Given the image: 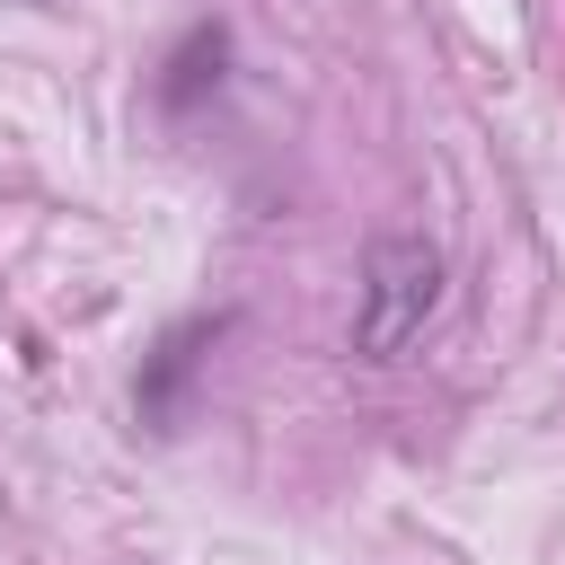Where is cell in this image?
<instances>
[{"label":"cell","instance_id":"obj_1","mask_svg":"<svg viewBox=\"0 0 565 565\" xmlns=\"http://www.w3.org/2000/svg\"><path fill=\"white\" fill-rule=\"evenodd\" d=\"M441 300V247L433 238H371L362 256V309H353V353L397 362Z\"/></svg>","mask_w":565,"mask_h":565},{"label":"cell","instance_id":"obj_2","mask_svg":"<svg viewBox=\"0 0 565 565\" xmlns=\"http://www.w3.org/2000/svg\"><path fill=\"white\" fill-rule=\"evenodd\" d=\"M221 335V318H185V327H168L159 335V353L141 362V380H132V406H141V424L150 433H168L177 415H185V380H194V362H203V344Z\"/></svg>","mask_w":565,"mask_h":565},{"label":"cell","instance_id":"obj_3","mask_svg":"<svg viewBox=\"0 0 565 565\" xmlns=\"http://www.w3.org/2000/svg\"><path fill=\"white\" fill-rule=\"evenodd\" d=\"M221 62H230V26H221V18L185 26V44L168 53V79H159V106H168V115H194V106L221 88Z\"/></svg>","mask_w":565,"mask_h":565}]
</instances>
